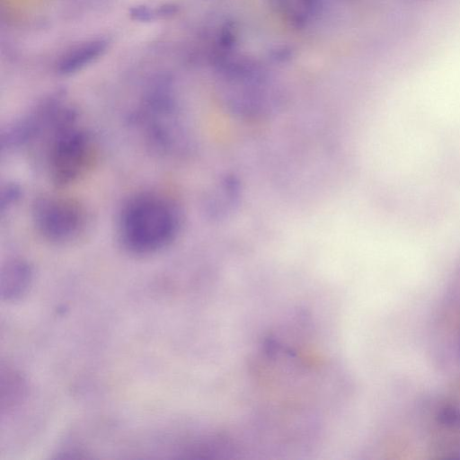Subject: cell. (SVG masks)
<instances>
[{
    "mask_svg": "<svg viewBox=\"0 0 460 460\" xmlns=\"http://www.w3.org/2000/svg\"><path fill=\"white\" fill-rule=\"evenodd\" d=\"M20 190L15 185H7L1 192L0 210L3 214L4 211L9 210L15 202L19 199Z\"/></svg>",
    "mask_w": 460,
    "mask_h": 460,
    "instance_id": "obj_6",
    "label": "cell"
},
{
    "mask_svg": "<svg viewBox=\"0 0 460 460\" xmlns=\"http://www.w3.org/2000/svg\"><path fill=\"white\" fill-rule=\"evenodd\" d=\"M32 220L41 237L55 244L76 241L88 226V215L83 205L57 195H43L35 200Z\"/></svg>",
    "mask_w": 460,
    "mask_h": 460,
    "instance_id": "obj_3",
    "label": "cell"
},
{
    "mask_svg": "<svg viewBox=\"0 0 460 460\" xmlns=\"http://www.w3.org/2000/svg\"><path fill=\"white\" fill-rule=\"evenodd\" d=\"M106 47L102 40L92 41L69 54L59 65V71L64 74L73 73L82 68L98 57Z\"/></svg>",
    "mask_w": 460,
    "mask_h": 460,
    "instance_id": "obj_5",
    "label": "cell"
},
{
    "mask_svg": "<svg viewBox=\"0 0 460 460\" xmlns=\"http://www.w3.org/2000/svg\"><path fill=\"white\" fill-rule=\"evenodd\" d=\"M181 226L176 206L164 195L141 192L122 205L118 234L123 248L134 255H151L167 248Z\"/></svg>",
    "mask_w": 460,
    "mask_h": 460,
    "instance_id": "obj_1",
    "label": "cell"
},
{
    "mask_svg": "<svg viewBox=\"0 0 460 460\" xmlns=\"http://www.w3.org/2000/svg\"><path fill=\"white\" fill-rule=\"evenodd\" d=\"M32 278L31 266L22 260L7 261L1 271V296L7 301L21 298L28 290Z\"/></svg>",
    "mask_w": 460,
    "mask_h": 460,
    "instance_id": "obj_4",
    "label": "cell"
},
{
    "mask_svg": "<svg viewBox=\"0 0 460 460\" xmlns=\"http://www.w3.org/2000/svg\"><path fill=\"white\" fill-rule=\"evenodd\" d=\"M75 111L66 117L45 140V159L51 181L68 186L91 169L96 149L93 137L77 123Z\"/></svg>",
    "mask_w": 460,
    "mask_h": 460,
    "instance_id": "obj_2",
    "label": "cell"
}]
</instances>
